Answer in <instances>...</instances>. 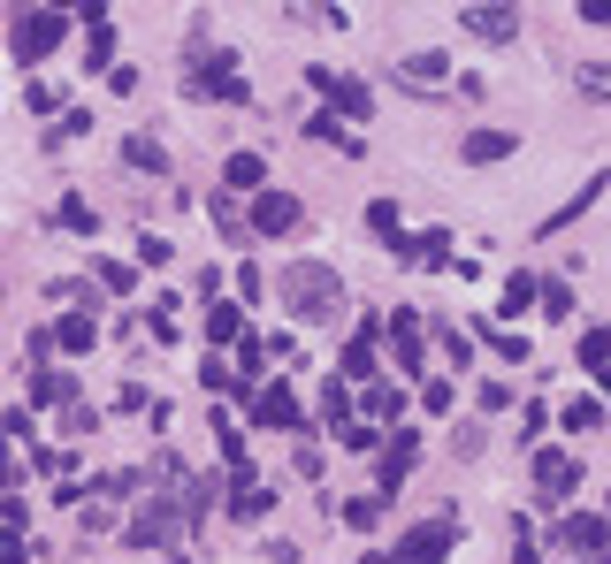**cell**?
I'll return each mask as SVG.
<instances>
[{
    "label": "cell",
    "instance_id": "obj_1",
    "mask_svg": "<svg viewBox=\"0 0 611 564\" xmlns=\"http://www.w3.org/2000/svg\"><path fill=\"white\" fill-rule=\"evenodd\" d=\"M284 305L299 313L306 328H321V320H344V282L329 260H291V275H284Z\"/></svg>",
    "mask_w": 611,
    "mask_h": 564
},
{
    "label": "cell",
    "instance_id": "obj_2",
    "mask_svg": "<svg viewBox=\"0 0 611 564\" xmlns=\"http://www.w3.org/2000/svg\"><path fill=\"white\" fill-rule=\"evenodd\" d=\"M184 61H191V77H184V92H199V100H245V69H237V54H222V46H207V31H191V46H184Z\"/></svg>",
    "mask_w": 611,
    "mask_h": 564
},
{
    "label": "cell",
    "instance_id": "obj_3",
    "mask_svg": "<svg viewBox=\"0 0 611 564\" xmlns=\"http://www.w3.org/2000/svg\"><path fill=\"white\" fill-rule=\"evenodd\" d=\"M62 38H69V15H62V8H23V15L8 23V54H15V61H46Z\"/></svg>",
    "mask_w": 611,
    "mask_h": 564
},
{
    "label": "cell",
    "instance_id": "obj_4",
    "mask_svg": "<svg viewBox=\"0 0 611 564\" xmlns=\"http://www.w3.org/2000/svg\"><path fill=\"white\" fill-rule=\"evenodd\" d=\"M306 84L329 100L336 123H367V115H375V92H367L359 77H344V69H306Z\"/></svg>",
    "mask_w": 611,
    "mask_h": 564
},
{
    "label": "cell",
    "instance_id": "obj_5",
    "mask_svg": "<svg viewBox=\"0 0 611 564\" xmlns=\"http://www.w3.org/2000/svg\"><path fill=\"white\" fill-rule=\"evenodd\" d=\"M123 542H138V550H146V542H168V550H184V496H153L146 511L123 527Z\"/></svg>",
    "mask_w": 611,
    "mask_h": 564
},
{
    "label": "cell",
    "instance_id": "obj_6",
    "mask_svg": "<svg viewBox=\"0 0 611 564\" xmlns=\"http://www.w3.org/2000/svg\"><path fill=\"white\" fill-rule=\"evenodd\" d=\"M458 542V519H421L406 542H398V564H444Z\"/></svg>",
    "mask_w": 611,
    "mask_h": 564
},
{
    "label": "cell",
    "instance_id": "obj_7",
    "mask_svg": "<svg viewBox=\"0 0 611 564\" xmlns=\"http://www.w3.org/2000/svg\"><path fill=\"white\" fill-rule=\"evenodd\" d=\"M245 229L253 237H291L299 229V191H260L253 214H245Z\"/></svg>",
    "mask_w": 611,
    "mask_h": 564
},
{
    "label": "cell",
    "instance_id": "obj_8",
    "mask_svg": "<svg viewBox=\"0 0 611 564\" xmlns=\"http://www.w3.org/2000/svg\"><path fill=\"white\" fill-rule=\"evenodd\" d=\"M558 542L581 550V557H611V519L604 511H574V519H558Z\"/></svg>",
    "mask_w": 611,
    "mask_h": 564
},
{
    "label": "cell",
    "instance_id": "obj_9",
    "mask_svg": "<svg viewBox=\"0 0 611 564\" xmlns=\"http://www.w3.org/2000/svg\"><path fill=\"white\" fill-rule=\"evenodd\" d=\"M458 23H466L474 38H489V46H504V38L520 31V8H504V0H489V8H458Z\"/></svg>",
    "mask_w": 611,
    "mask_h": 564
},
{
    "label": "cell",
    "instance_id": "obj_10",
    "mask_svg": "<svg viewBox=\"0 0 611 564\" xmlns=\"http://www.w3.org/2000/svg\"><path fill=\"white\" fill-rule=\"evenodd\" d=\"M390 343H398V366L406 374H429V343H421V313H390Z\"/></svg>",
    "mask_w": 611,
    "mask_h": 564
},
{
    "label": "cell",
    "instance_id": "obj_11",
    "mask_svg": "<svg viewBox=\"0 0 611 564\" xmlns=\"http://www.w3.org/2000/svg\"><path fill=\"white\" fill-rule=\"evenodd\" d=\"M413 458H421V435L413 427H398V435H382V496L413 473Z\"/></svg>",
    "mask_w": 611,
    "mask_h": 564
},
{
    "label": "cell",
    "instance_id": "obj_12",
    "mask_svg": "<svg viewBox=\"0 0 611 564\" xmlns=\"http://www.w3.org/2000/svg\"><path fill=\"white\" fill-rule=\"evenodd\" d=\"M574 481H581V465H574L566 450H535V488H543V504H551V496H574Z\"/></svg>",
    "mask_w": 611,
    "mask_h": 564
},
{
    "label": "cell",
    "instance_id": "obj_13",
    "mask_svg": "<svg viewBox=\"0 0 611 564\" xmlns=\"http://www.w3.org/2000/svg\"><path fill=\"white\" fill-rule=\"evenodd\" d=\"M253 420L260 427H299V390H291V382H268V390L253 397Z\"/></svg>",
    "mask_w": 611,
    "mask_h": 564
},
{
    "label": "cell",
    "instance_id": "obj_14",
    "mask_svg": "<svg viewBox=\"0 0 611 564\" xmlns=\"http://www.w3.org/2000/svg\"><path fill=\"white\" fill-rule=\"evenodd\" d=\"M31 405H62V413H69V405H77V382L38 359V366H31Z\"/></svg>",
    "mask_w": 611,
    "mask_h": 564
},
{
    "label": "cell",
    "instance_id": "obj_15",
    "mask_svg": "<svg viewBox=\"0 0 611 564\" xmlns=\"http://www.w3.org/2000/svg\"><path fill=\"white\" fill-rule=\"evenodd\" d=\"M214 442H222V458H230V473L245 481V473H253V442H245V427L230 420V413H214Z\"/></svg>",
    "mask_w": 611,
    "mask_h": 564
},
{
    "label": "cell",
    "instance_id": "obj_16",
    "mask_svg": "<svg viewBox=\"0 0 611 564\" xmlns=\"http://www.w3.org/2000/svg\"><path fill=\"white\" fill-rule=\"evenodd\" d=\"M406 268H452V237L444 229H429V237H406V252H398Z\"/></svg>",
    "mask_w": 611,
    "mask_h": 564
},
{
    "label": "cell",
    "instance_id": "obj_17",
    "mask_svg": "<svg viewBox=\"0 0 611 564\" xmlns=\"http://www.w3.org/2000/svg\"><path fill=\"white\" fill-rule=\"evenodd\" d=\"M375 359H382V351H375V328H359V336L344 343V382H352V390L375 382Z\"/></svg>",
    "mask_w": 611,
    "mask_h": 564
},
{
    "label": "cell",
    "instance_id": "obj_18",
    "mask_svg": "<svg viewBox=\"0 0 611 564\" xmlns=\"http://www.w3.org/2000/svg\"><path fill=\"white\" fill-rule=\"evenodd\" d=\"M321 420L336 427V435H352V382H344V374H336V382H321Z\"/></svg>",
    "mask_w": 611,
    "mask_h": 564
},
{
    "label": "cell",
    "instance_id": "obj_19",
    "mask_svg": "<svg viewBox=\"0 0 611 564\" xmlns=\"http://www.w3.org/2000/svg\"><path fill=\"white\" fill-rule=\"evenodd\" d=\"M222 183H230V191H260V183H268V160H260V153H230V160H222Z\"/></svg>",
    "mask_w": 611,
    "mask_h": 564
},
{
    "label": "cell",
    "instance_id": "obj_20",
    "mask_svg": "<svg viewBox=\"0 0 611 564\" xmlns=\"http://www.w3.org/2000/svg\"><path fill=\"white\" fill-rule=\"evenodd\" d=\"M268 511H276V496H268V488H253V481H237V496H230V519H237V527H260Z\"/></svg>",
    "mask_w": 611,
    "mask_h": 564
},
{
    "label": "cell",
    "instance_id": "obj_21",
    "mask_svg": "<svg viewBox=\"0 0 611 564\" xmlns=\"http://www.w3.org/2000/svg\"><path fill=\"white\" fill-rule=\"evenodd\" d=\"M398 77H406V84H413V92H436V84H444V77H452V61H444V54H413V61H406V69H398Z\"/></svg>",
    "mask_w": 611,
    "mask_h": 564
},
{
    "label": "cell",
    "instance_id": "obj_22",
    "mask_svg": "<svg viewBox=\"0 0 611 564\" xmlns=\"http://www.w3.org/2000/svg\"><path fill=\"white\" fill-rule=\"evenodd\" d=\"M46 343H62V359H77V351H92V343H100V328L69 313V320H54V336H46Z\"/></svg>",
    "mask_w": 611,
    "mask_h": 564
},
{
    "label": "cell",
    "instance_id": "obj_23",
    "mask_svg": "<svg viewBox=\"0 0 611 564\" xmlns=\"http://www.w3.org/2000/svg\"><path fill=\"white\" fill-rule=\"evenodd\" d=\"M398 413H406V397H398V390H390V382H367V427H375V435H382V427L398 420Z\"/></svg>",
    "mask_w": 611,
    "mask_h": 564
},
{
    "label": "cell",
    "instance_id": "obj_24",
    "mask_svg": "<svg viewBox=\"0 0 611 564\" xmlns=\"http://www.w3.org/2000/svg\"><path fill=\"white\" fill-rule=\"evenodd\" d=\"M85 61H92L100 77L115 69V23H85Z\"/></svg>",
    "mask_w": 611,
    "mask_h": 564
},
{
    "label": "cell",
    "instance_id": "obj_25",
    "mask_svg": "<svg viewBox=\"0 0 611 564\" xmlns=\"http://www.w3.org/2000/svg\"><path fill=\"white\" fill-rule=\"evenodd\" d=\"M597 199H604V176H589V183H581V199H566V206H558V214L543 222V237H551V229H566V222H581V214H589Z\"/></svg>",
    "mask_w": 611,
    "mask_h": 564
},
{
    "label": "cell",
    "instance_id": "obj_26",
    "mask_svg": "<svg viewBox=\"0 0 611 564\" xmlns=\"http://www.w3.org/2000/svg\"><path fill=\"white\" fill-rule=\"evenodd\" d=\"M367 229H375L390 252H406V229H398V206H390V199H367Z\"/></svg>",
    "mask_w": 611,
    "mask_h": 564
},
{
    "label": "cell",
    "instance_id": "obj_27",
    "mask_svg": "<svg viewBox=\"0 0 611 564\" xmlns=\"http://www.w3.org/2000/svg\"><path fill=\"white\" fill-rule=\"evenodd\" d=\"M207 336H214V343H245V336H253V328H245V305H214V313H207Z\"/></svg>",
    "mask_w": 611,
    "mask_h": 564
},
{
    "label": "cell",
    "instance_id": "obj_28",
    "mask_svg": "<svg viewBox=\"0 0 611 564\" xmlns=\"http://www.w3.org/2000/svg\"><path fill=\"white\" fill-rule=\"evenodd\" d=\"M512 145H520V138H512V131H474V138L458 145V153H466V160H474V168H481V160H504V153H512Z\"/></svg>",
    "mask_w": 611,
    "mask_h": 564
},
{
    "label": "cell",
    "instance_id": "obj_29",
    "mask_svg": "<svg viewBox=\"0 0 611 564\" xmlns=\"http://www.w3.org/2000/svg\"><path fill=\"white\" fill-rule=\"evenodd\" d=\"M199 382H207V390H214V397H237V390H245V382H237V366H230V359H222V351H214V359H207V366H199Z\"/></svg>",
    "mask_w": 611,
    "mask_h": 564
},
{
    "label": "cell",
    "instance_id": "obj_30",
    "mask_svg": "<svg viewBox=\"0 0 611 564\" xmlns=\"http://www.w3.org/2000/svg\"><path fill=\"white\" fill-rule=\"evenodd\" d=\"M123 160H131V168H146V176H168V153H160L153 138H123Z\"/></svg>",
    "mask_w": 611,
    "mask_h": 564
},
{
    "label": "cell",
    "instance_id": "obj_31",
    "mask_svg": "<svg viewBox=\"0 0 611 564\" xmlns=\"http://www.w3.org/2000/svg\"><path fill=\"white\" fill-rule=\"evenodd\" d=\"M581 366H589V374H611V328H589V336H581Z\"/></svg>",
    "mask_w": 611,
    "mask_h": 564
},
{
    "label": "cell",
    "instance_id": "obj_32",
    "mask_svg": "<svg viewBox=\"0 0 611 564\" xmlns=\"http://www.w3.org/2000/svg\"><path fill=\"white\" fill-rule=\"evenodd\" d=\"M344 527L375 534V527H382V496H352V504H344Z\"/></svg>",
    "mask_w": 611,
    "mask_h": 564
},
{
    "label": "cell",
    "instance_id": "obj_33",
    "mask_svg": "<svg viewBox=\"0 0 611 564\" xmlns=\"http://www.w3.org/2000/svg\"><path fill=\"white\" fill-rule=\"evenodd\" d=\"M566 427H574V435H597V427H604V405H597V397H574V405H566Z\"/></svg>",
    "mask_w": 611,
    "mask_h": 564
},
{
    "label": "cell",
    "instance_id": "obj_34",
    "mask_svg": "<svg viewBox=\"0 0 611 564\" xmlns=\"http://www.w3.org/2000/svg\"><path fill=\"white\" fill-rule=\"evenodd\" d=\"M306 138H329V145H344V153H359V138H344L336 115H306Z\"/></svg>",
    "mask_w": 611,
    "mask_h": 564
},
{
    "label": "cell",
    "instance_id": "obj_35",
    "mask_svg": "<svg viewBox=\"0 0 611 564\" xmlns=\"http://www.w3.org/2000/svg\"><path fill=\"white\" fill-rule=\"evenodd\" d=\"M214 229L237 245V237H245V206H237V199H214Z\"/></svg>",
    "mask_w": 611,
    "mask_h": 564
},
{
    "label": "cell",
    "instance_id": "obj_36",
    "mask_svg": "<svg viewBox=\"0 0 611 564\" xmlns=\"http://www.w3.org/2000/svg\"><path fill=\"white\" fill-rule=\"evenodd\" d=\"M535 297H543V313H551V320H566V313H574V290H566V282H535Z\"/></svg>",
    "mask_w": 611,
    "mask_h": 564
},
{
    "label": "cell",
    "instance_id": "obj_37",
    "mask_svg": "<svg viewBox=\"0 0 611 564\" xmlns=\"http://www.w3.org/2000/svg\"><path fill=\"white\" fill-rule=\"evenodd\" d=\"M62 222H69V229H77V237H92V229H100V214H92V206H85V199H62Z\"/></svg>",
    "mask_w": 611,
    "mask_h": 564
},
{
    "label": "cell",
    "instance_id": "obj_38",
    "mask_svg": "<svg viewBox=\"0 0 611 564\" xmlns=\"http://www.w3.org/2000/svg\"><path fill=\"white\" fill-rule=\"evenodd\" d=\"M535 305V275H512L504 282V313H527Z\"/></svg>",
    "mask_w": 611,
    "mask_h": 564
},
{
    "label": "cell",
    "instance_id": "obj_39",
    "mask_svg": "<svg viewBox=\"0 0 611 564\" xmlns=\"http://www.w3.org/2000/svg\"><path fill=\"white\" fill-rule=\"evenodd\" d=\"M421 405H429V420H444L452 413V382H421Z\"/></svg>",
    "mask_w": 611,
    "mask_h": 564
},
{
    "label": "cell",
    "instance_id": "obj_40",
    "mask_svg": "<svg viewBox=\"0 0 611 564\" xmlns=\"http://www.w3.org/2000/svg\"><path fill=\"white\" fill-rule=\"evenodd\" d=\"M38 550H31V534H0V564H31Z\"/></svg>",
    "mask_w": 611,
    "mask_h": 564
},
{
    "label": "cell",
    "instance_id": "obj_41",
    "mask_svg": "<svg viewBox=\"0 0 611 564\" xmlns=\"http://www.w3.org/2000/svg\"><path fill=\"white\" fill-rule=\"evenodd\" d=\"M474 405H481V413H504V405H512V390H504V382H481V390H474Z\"/></svg>",
    "mask_w": 611,
    "mask_h": 564
},
{
    "label": "cell",
    "instance_id": "obj_42",
    "mask_svg": "<svg viewBox=\"0 0 611 564\" xmlns=\"http://www.w3.org/2000/svg\"><path fill=\"white\" fill-rule=\"evenodd\" d=\"M581 92H589V100H604V92H611V69H604V61H589V69H581Z\"/></svg>",
    "mask_w": 611,
    "mask_h": 564
},
{
    "label": "cell",
    "instance_id": "obj_43",
    "mask_svg": "<svg viewBox=\"0 0 611 564\" xmlns=\"http://www.w3.org/2000/svg\"><path fill=\"white\" fill-rule=\"evenodd\" d=\"M512 564H543V557H535V534H527V519L512 527Z\"/></svg>",
    "mask_w": 611,
    "mask_h": 564
},
{
    "label": "cell",
    "instance_id": "obj_44",
    "mask_svg": "<svg viewBox=\"0 0 611 564\" xmlns=\"http://www.w3.org/2000/svg\"><path fill=\"white\" fill-rule=\"evenodd\" d=\"M85 131H92V115H85V108H69V115H62V131H54V145H62V138H85Z\"/></svg>",
    "mask_w": 611,
    "mask_h": 564
},
{
    "label": "cell",
    "instance_id": "obj_45",
    "mask_svg": "<svg viewBox=\"0 0 611 564\" xmlns=\"http://www.w3.org/2000/svg\"><path fill=\"white\" fill-rule=\"evenodd\" d=\"M481 442H489L481 427H458V435H452V450H458V458H481Z\"/></svg>",
    "mask_w": 611,
    "mask_h": 564
},
{
    "label": "cell",
    "instance_id": "obj_46",
    "mask_svg": "<svg viewBox=\"0 0 611 564\" xmlns=\"http://www.w3.org/2000/svg\"><path fill=\"white\" fill-rule=\"evenodd\" d=\"M138 260H146V268H168V260H176V252H168V245H160V237H138Z\"/></svg>",
    "mask_w": 611,
    "mask_h": 564
},
{
    "label": "cell",
    "instance_id": "obj_47",
    "mask_svg": "<svg viewBox=\"0 0 611 564\" xmlns=\"http://www.w3.org/2000/svg\"><path fill=\"white\" fill-rule=\"evenodd\" d=\"M100 282H108V290H123V297H131V282H138V275H131V268H123V260H108V268H100Z\"/></svg>",
    "mask_w": 611,
    "mask_h": 564
},
{
    "label": "cell",
    "instance_id": "obj_48",
    "mask_svg": "<svg viewBox=\"0 0 611 564\" xmlns=\"http://www.w3.org/2000/svg\"><path fill=\"white\" fill-rule=\"evenodd\" d=\"M574 15H581V23H611V0H581Z\"/></svg>",
    "mask_w": 611,
    "mask_h": 564
},
{
    "label": "cell",
    "instance_id": "obj_49",
    "mask_svg": "<svg viewBox=\"0 0 611 564\" xmlns=\"http://www.w3.org/2000/svg\"><path fill=\"white\" fill-rule=\"evenodd\" d=\"M8 481H15V458H8V450H0V488H8Z\"/></svg>",
    "mask_w": 611,
    "mask_h": 564
},
{
    "label": "cell",
    "instance_id": "obj_50",
    "mask_svg": "<svg viewBox=\"0 0 611 564\" xmlns=\"http://www.w3.org/2000/svg\"><path fill=\"white\" fill-rule=\"evenodd\" d=\"M359 564H398V557H375V550H367V557H359Z\"/></svg>",
    "mask_w": 611,
    "mask_h": 564
}]
</instances>
